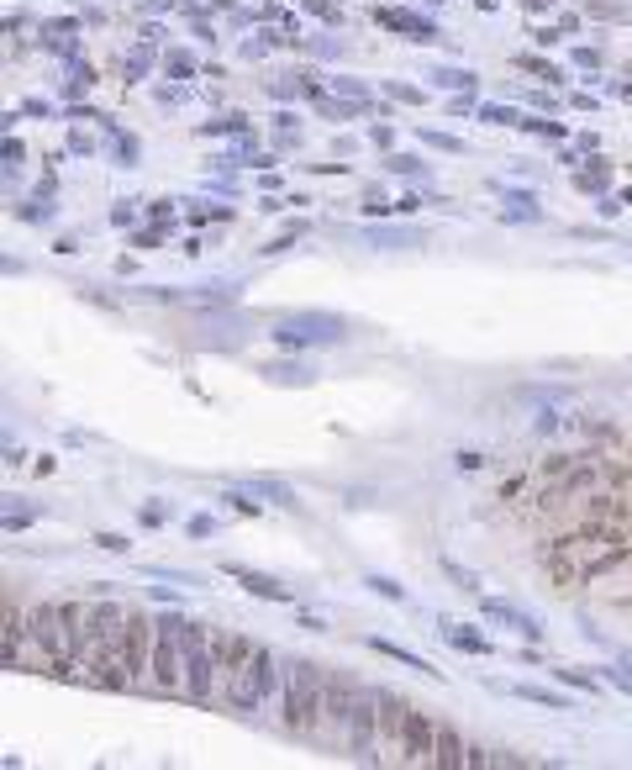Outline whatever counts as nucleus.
I'll return each instance as SVG.
<instances>
[{
  "mask_svg": "<svg viewBox=\"0 0 632 770\" xmlns=\"http://www.w3.org/2000/svg\"><path fill=\"white\" fill-rule=\"evenodd\" d=\"M79 601H37L27 607V628L21 644L5 650V670H37V675H58L74 681V654H79Z\"/></svg>",
  "mask_w": 632,
  "mask_h": 770,
  "instance_id": "f257e3e1",
  "label": "nucleus"
},
{
  "mask_svg": "<svg viewBox=\"0 0 632 770\" xmlns=\"http://www.w3.org/2000/svg\"><path fill=\"white\" fill-rule=\"evenodd\" d=\"M159 243H164V228H159V222H153V228H143V233H132V248H143V253H153Z\"/></svg>",
  "mask_w": 632,
  "mask_h": 770,
  "instance_id": "473e14b6",
  "label": "nucleus"
},
{
  "mask_svg": "<svg viewBox=\"0 0 632 770\" xmlns=\"http://www.w3.org/2000/svg\"><path fill=\"white\" fill-rule=\"evenodd\" d=\"M385 170H390V175H406V179H427V164H422L416 153H390Z\"/></svg>",
  "mask_w": 632,
  "mask_h": 770,
  "instance_id": "a878e982",
  "label": "nucleus"
},
{
  "mask_svg": "<svg viewBox=\"0 0 632 770\" xmlns=\"http://www.w3.org/2000/svg\"><path fill=\"white\" fill-rule=\"evenodd\" d=\"M222 575L237 581L242 592H253L259 601H295V592H290L285 581H275V575H264V570H248V565H237V559H222Z\"/></svg>",
  "mask_w": 632,
  "mask_h": 770,
  "instance_id": "ddd939ff",
  "label": "nucleus"
},
{
  "mask_svg": "<svg viewBox=\"0 0 632 770\" xmlns=\"http://www.w3.org/2000/svg\"><path fill=\"white\" fill-rule=\"evenodd\" d=\"M264 375H269L275 385H311V380H316V369H306L300 359H269Z\"/></svg>",
  "mask_w": 632,
  "mask_h": 770,
  "instance_id": "6ab92c4d",
  "label": "nucleus"
},
{
  "mask_svg": "<svg viewBox=\"0 0 632 770\" xmlns=\"http://www.w3.org/2000/svg\"><path fill=\"white\" fill-rule=\"evenodd\" d=\"M280 675H285V659H275V650L253 644V654L242 659V670H237V681H232V691H227V702H222V708L237 712V717L259 712L264 702H275V697H280Z\"/></svg>",
  "mask_w": 632,
  "mask_h": 770,
  "instance_id": "423d86ee",
  "label": "nucleus"
},
{
  "mask_svg": "<svg viewBox=\"0 0 632 770\" xmlns=\"http://www.w3.org/2000/svg\"><path fill=\"white\" fill-rule=\"evenodd\" d=\"M432 739H438V717H427L401 691H380V755H385V766H432Z\"/></svg>",
  "mask_w": 632,
  "mask_h": 770,
  "instance_id": "7ed1b4c3",
  "label": "nucleus"
},
{
  "mask_svg": "<svg viewBox=\"0 0 632 770\" xmlns=\"http://www.w3.org/2000/svg\"><path fill=\"white\" fill-rule=\"evenodd\" d=\"M390 95H396V101H406V106H422V90H416V85H401V79L390 85Z\"/></svg>",
  "mask_w": 632,
  "mask_h": 770,
  "instance_id": "ea45409f",
  "label": "nucleus"
},
{
  "mask_svg": "<svg viewBox=\"0 0 632 770\" xmlns=\"http://www.w3.org/2000/svg\"><path fill=\"white\" fill-rule=\"evenodd\" d=\"M554 681H564V686H575V691H590V697L601 691V675H590V670H570V665H564V670H554Z\"/></svg>",
  "mask_w": 632,
  "mask_h": 770,
  "instance_id": "bb28decb",
  "label": "nucleus"
},
{
  "mask_svg": "<svg viewBox=\"0 0 632 770\" xmlns=\"http://www.w3.org/2000/svg\"><path fill=\"white\" fill-rule=\"evenodd\" d=\"M332 85H338V90H343V95H353V101H358V106H364V101H369V90H364V85H358V79H332Z\"/></svg>",
  "mask_w": 632,
  "mask_h": 770,
  "instance_id": "79ce46f5",
  "label": "nucleus"
},
{
  "mask_svg": "<svg viewBox=\"0 0 632 770\" xmlns=\"http://www.w3.org/2000/svg\"><path fill=\"white\" fill-rule=\"evenodd\" d=\"M527 112H512V106H480V121H496V127H521Z\"/></svg>",
  "mask_w": 632,
  "mask_h": 770,
  "instance_id": "c85d7f7f",
  "label": "nucleus"
},
{
  "mask_svg": "<svg viewBox=\"0 0 632 770\" xmlns=\"http://www.w3.org/2000/svg\"><path fill=\"white\" fill-rule=\"evenodd\" d=\"M358 237H364L369 248H422V243H427L422 228H364Z\"/></svg>",
  "mask_w": 632,
  "mask_h": 770,
  "instance_id": "f3484780",
  "label": "nucleus"
},
{
  "mask_svg": "<svg viewBox=\"0 0 632 770\" xmlns=\"http://www.w3.org/2000/svg\"><path fill=\"white\" fill-rule=\"evenodd\" d=\"M248 654H253V639L217 628V708L227 702L232 681H237V670H242V659H248Z\"/></svg>",
  "mask_w": 632,
  "mask_h": 770,
  "instance_id": "f8f14e48",
  "label": "nucleus"
},
{
  "mask_svg": "<svg viewBox=\"0 0 632 770\" xmlns=\"http://www.w3.org/2000/svg\"><path fill=\"white\" fill-rule=\"evenodd\" d=\"M364 586H369V592H374V596H385V601H401V607H406V601H411V596H406L401 586L390 581V575H364Z\"/></svg>",
  "mask_w": 632,
  "mask_h": 770,
  "instance_id": "cd10ccee",
  "label": "nucleus"
},
{
  "mask_svg": "<svg viewBox=\"0 0 632 770\" xmlns=\"http://www.w3.org/2000/svg\"><path fill=\"white\" fill-rule=\"evenodd\" d=\"M74 681L101 686V691H127V612L116 601H90L85 607Z\"/></svg>",
  "mask_w": 632,
  "mask_h": 770,
  "instance_id": "f03ea898",
  "label": "nucleus"
},
{
  "mask_svg": "<svg viewBox=\"0 0 632 770\" xmlns=\"http://www.w3.org/2000/svg\"><path fill=\"white\" fill-rule=\"evenodd\" d=\"M280 728L300 744H316L322 739V717H327V670L311 665V659H285V675H280Z\"/></svg>",
  "mask_w": 632,
  "mask_h": 770,
  "instance_id": "20e7f679",
  "label": "nucleus"
},
{
  "mask_svg": "<svg viewBox=\"0 0 632 770\" xmlns=\"http://www.w3.org/2000/svg\"><path fill=\"white\" fill-rule=\"evenodd\" d=\"M512 63H517L521 74H532V79H548V85H559V79H564V69H559V63L538 59V54H517Z\"/></svg>",
  "mask_w": 632,
  "mask_h": 770,
  "instance_id": "4be33fe9",
  "label": "nucleus"
},
{
  "mask_svg": "<svg viewBox=\"0 0 632 770\" xmlns=\"http://www.w3.org/2000/svg\"><path fill=\"white\" fill-rule=\"evenodd\" d=\"M16 217H21V222H43V217H48V206H43V201H21V206H16Z\"/></svg>",
  "mask_w": 632,
  "mask_h": 770,
  "instance_id": "e433bc0d",
  "label": "nucleus"
},
{
  "mask_svg": "<svg viewBox=\"0 0 632 770\" xmlns=\"http://www.w3.org/2000/svg\"><path fill=\"white\" fill-rule=\"evenodd\" d=\"M501 691H512V697H521V702H538V708L570 712V697H559V691H548V686H501Z\"/></svg>",
  "mask_w": 632,
  "mask_h": 770,
  "instance_id": "412c9836",
  "label": "nucleus"
},
{
  "mask_svg": "<svg viewBox=\"0 0 632 770\" xmlns=\"http://www.w3.org/2000/svg\"><path fill=\"white\" fill-rule=\"evenodd\" d=\"M227 206H190V222H227Z\"/></svg>",
  "mask_w": 632,
  "mask_h": 770,
  "instance_id": "f704fd0d",
  "label": "nucleus"
},
{
  "mask_svg": "<svg viewBox=\"0 0 632 770\" xmlns=\"http://www.w3.org/2000/svg\"><path fill=\"white\" fill-rule=\"evenodd\" d=\"M422 143H432V148H443V153H464L459 137H448V132H438V127H422Z\"/></svg>",
  "mask_w": 632,
  "mask_h": 770,
  "instance_id": "2f4dec72",
  "label": "nucleus"
},
{
  "mask_svg": "<svg viewBox=\"0 0 632 770\" xmlns=\"http://www.w3.org/2000/svg\"><path fill=\"white\" fill-rule=\"evenodd\" d=\"M137 523H143V528H164V523H169V507H164V501H143V507H137Z\"/></svg>",
  "mask_w": 632,
  "mask_h": 770,
  "instance_id": "c756f323",
  "label": "nucleus"
},
{
  "mask_svg": "<svg viewBox=\"0 0 632 770\" xmlns=\"http://www.w3.org/2000/svg\"><path fill=\"white\" fill-rule=\"evenodd\" d=\"M358 691H364V681H353V675H343V670H327V717H322V749H338L343 755L348 744V728H353V708H358Z\"/></svg>",
  "mask_w": 632,
  "mask_h": 770,
  "instance_id": "6e6552de",
  "label": "nucleus"
},
{
  "mask_svg": "<svg viewBox=\"0 0 632 770\" xmlns=\"http://www.w3.org/2000/svg\"><path fill=\"white\" fill-rule=\"evenodd\" d=\"M432 85H438V90H474L480 79H474L469 69H432Z\"/></svg>",
  "mask_w": 632,
  "mask_h": 770,
  "instance_id": "b1692460",
  "label": "nucleus"
},
{
  "mask_svg": "<svg viewBox=\"0 0 632 770\" xmlns=\"http://www.w3.org/2000/svg\"><path fill=\"white\" fill-rule=\"evenodd\" d=\"M95 549H111V554H127L132 543H127L121 534H95Z\"/></svg>",
  "mask_w": 632,
  "mask_h": 770,
  "instance_id": "58836bf2",
  "label": "nucleus"
},
{
  "mask_svg": "<svg viewBox=\"0 0 632 770\" xmlns=\"http://www.w3.org/2000/svg\"><path fill=\"white\" fill-rule=\"evenodd\" d=\"M601 675H606V681H617V686L632 697V650H611V665H606Z\"/></svg>",
  "mask_w": 632,
  "mask_h": 770,
  "instance_id": "5701e85b",
  "label": "nucleus"
},
{
  "mask_svg": "<svg viewBox=\"0 0 632 770\" xmlns=\"http://www.w3.org/2000/svg\"><path fill=\"white\" fill-rule=\"evenodd\" d=\"M185 534H190V538H211V534H217V517H206V512H195V517L185 523Z\"/></svg>",
  "mask_w": 632,
  "mask_h": 770,
  "instance_id": "72a5a7b5",
  "label": "nucleus"
},
{
  "mask_svg": "<svg viewBox=\"0 0 632 770\" xmlns=\"http://www.w3.org/2000/svg\"><path fill=\"white\" fill-rule=\"evenodd\" d=\"M227 501H232V507H237V512H242V517H259V501H248L242 491H232Z\"/></svg>",
  "mask_w": 632,
  "mask_h": 770,
  "instance_id": "37998d69",
  "label": "nucleus"
},
{
  "mask_svg": "<svg viewBox=\"0 0 632 770\" xmlns=\"http://www.w3.org/2000/svg\"><path fill=\"white\" fill-rule=\"evenodd\" d=\"M480 617H490V623H506V628H512V633H521L527 644H538V639L548 633L538 612H527V607L506 601V596H480Z\"/></svg>",
  "mask_w": 632,
  "mask_h": 770,
  "instance_id": "9b49d317",
  "label": "nucleus"
},
{
  "mask_svg": "<svg viewBox=\"0 0 632 770\" xmlns=\"http://www.w3.org/2000/svg\"><path fill=\"white\" fill-rule=\"evenodd\" d=\"M242 491H259V496H269L275 507H295V491H290L285 480H269V475H253V480H242Z\"/></svg>",
  "mask_w": 632,
  "mask_h": 770,
  "instance_id": "aec40b11",
  "label": "nucleus"
},
{
  "mask_svg": "<svg viewBox=\"0 0 632 770\" xmlns=\"http://www.w3.org/2000/svg\"><path fill=\"white\" fill-rule=\"evenodd\" d=\"M185 702L217 708V628L185 617Z\"/></svg>",
  "mask_w": 632,
  "mask_h": 770,
  "instance_id": "0eeeda50",
  "label": "nucleus"
},
{
  "mask_svg": "<svg viewBox=\"0 0 632 770\" xmlns=\"http://www.w3.org/2000/svg\"><path fill=\"white\" fill-rule=\"evenodd\" d=\"M306 11L322 16V21H338V5H332V0H306Z\"/></svg>",
  "mask_w": 632,
  "mask_h": 770,
  "instance_id": "a19ab883",
  "label": "nucleus"
},
{
  "mask_svg": "<svg viewBox=\"0 0 632 770\" xmlns=\"http://www.w3.org/2000/svg\"><path fill=\"white\" fill-rule=\"evenodd\" d=\"M169 74H174V79H190V74H195V59H185V54H169Z\"/></svg>",
  "mask_w": 632,
  "mask_h": 770,
  "instance_id": "4c0bfd02",
  "label": "nucleus"
},
{
  "mask_svg": "<svg viewBox=\"0 0 632 770\" xmlns=\"http://www.w3.org/2000/svg\"><path fill=\"white\" fill-rule=\"evenodd\" d=\"M374 21H380V27H390V32H406L411 43H438V27H432L427 16H416V11H396V5H380V11H374Z\"/></svg>",
  "mask_w": 632,
  "mask_h": 770,
  "instance_id": "4468645a",
  "label": "nucleus"
},
{
  "mask_svg": "<svg viewBox=\"0 0 632 770\" xmlns=\"http://www.w3.org/2000/svg\"><path fill=\"white\" fill-rule=\"evenodd\" d=\"M148 217H153L159 228H169V222H174V201H148Z\"/></svg>",
  "mask_w": 632,
  "mask_h": 770,
  "instance_id": "c9c22d12",
  "label": "nucleus"
},
{
  "mask_svg": "<svg viewBox=\"0 0 632 770\" xmlns=\"http://www.w3.org/2000/svg\"><path fill=\"white\" fill-rule=\"evenodd\" d=\"M148 659H153V617L127 612V691H148Z\"/></svg>",
  "mask_w": 632,
  "mask_h": 770,
  "instance_id": "9d476101",
  "label": "nucleus"
},
{
  "mask_svg": "<svg viewBox=\"0 0 632 770\" xmlns=\"http://www.w3.org/2000/svg\"><path fill=\"white\" fill-rule=\"evenodd\" d=\"M148 697H185V617H153V659H148Z\"/></svg>",
  "mask_w": 632,
  "mask_h": 770,
  "instance_id": "39448f33",
  "label": "nucleus"
},
{
  "mask_svg": "<svg viewBox=\"0 0 632 770\" xmlns=\"http://www.w3.org/2000/svg\"><path fill=\"white\" fill-rule=\"evenodd\" d=\"M432 633H438L443 644H454V650H464V654H485V659L496 654V644H490V639H485L480 628H469V623H454V617H443V623H438Z\"/></svg>",
  "mask_w": 632,
  "mask_h": 770,
  "instance_id": "dca6fc26",
  "label": "nucleus"
},
{
  "mask_svg": "<svg viewBox=\"0 0 632 770\" xmlns=\"http://www.w3.org/2000/svg\"><path fill=\"white\" fill-rule=\"evenodd\" d=\"M527 5H532V11H548V5H554V0H527Z\"/></svg>",
  "mask_w": 632,
  "mask_h": 770,
  "instance_id": "a18cd8bd",
  "label": "nucleus"
},
{
  "mask_svg": "<svg viewBox=\"0 0 632 770\" xmlns=\"http://www.w3.org/2000/svg\"><path fill=\"white\" fill-rule=\"evenodd\" d=\"M369 650H380L385 659H396V665L416 670V675H427V681H438V675H443V670H432V665H427L416 650H401V644H390V639H369Z\"/></svg>",
  "mask_w": 632,
  "mask_h": 770,
  "instance_id": "a211bd4d",
  "label": "nucleus"
},
{
  "mask_svg": "<svg viewBox=\"0 0 632 770\" xmlns=\"http://www.w3.org/2000/svg\"><path fill=\"white\" fill-rule=\"evenodd\" d=\"M469 766V739L459 728L438 723V739H432V770H464Z\"/></svg>",
  "mask_w": 632,
  "mask_h": 770,
  "instance_id": "2eb2a0df",
  "label": "nucleus"
},
{
  "mask_svg": "<svg viewBox=\"0 0 632 770\" xmlns=\"http://www.w3.org/2000/svg\"><path fill=\"white\" fill-rule=\"evenodd\" d=\"M443 575H448V581H459L469 596H480V575H474V570H464V565H454V559H443Z\"/></svg>",
  "mask_w": 632,
  "mask_h": 770,
  "instance_id": "7c9ffc66",
  "label": "nucleus"
},
{
  "mask_svg": "<svg viewBox=\"0 0 632 770\" xmlns=\"http://www.w3.org/2000/svg\"><path fill=\"white\" fill-rule=\"evenodd\" d=\"M111 222H116V228H127V222H132V201H121V206H116Z\"/></svg>",
  "mask_w": 632,
  "mask_h": 770,
  "instance_id": "c03bdc74",
  "label": "nucleus"
},
{
  "mask_svg": "<svg viewBox=\"0 0 632 770\" xmlns=\"http://www.w3.org/2000/svg\"><path fill=\"white\" fill-rule=\"evenodd\" d=\"M143 575H148V581H174V586H206V575H195V570L185 575V570H169V565H148Z\"/></svg>",
  "mask_w": 632,
  "mask_h": 770,
  "instance_id": "393cba45",
  "label": "nucleus"
},
{
  "mask_svg": "<svg viewBox=\"0 0 632 770\" xmlns=\"http://www.w3.org/2000/svg\"><path fill=\"white\" fill-rule=\"evenodd\" d=\"M280 349H316V344H343L348 338V322L332 317V311H295L285 322H275L269 333Z\"/></svg>",
  "mask_w": 632,
  "mask_h": 770,
  "instance_id": "1a4fd4ad",
  "label": "nucleus"
}]
</instances>
